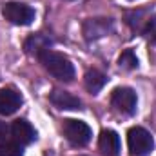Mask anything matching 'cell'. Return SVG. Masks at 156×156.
<instances>
[{
  "label": "cell",
  "instance_id": "1",
  "mask_svg": "<svg viewBox=\"0 0 156 156\" xmlns=\"http://www.w3.org/2000/svg\"><path fill=\"white\" fill-rule=\"evenodd\" d=\"M40 64L44 66V69L53 75L56 80L60 82H73L75 78V66L71 64V60L62 55V53H56L53 49H47L44 51L42 55L38 56Z\"/></svg>",
  "mask_w": 156,
  "mask_h": 156
},
{
  "label": "cell",
  "instance_id": "14",
  "mask_svg": "<svg viewBox=\"0 0 156 156\" xmlns=\"http://www.w3.org/2000/svg\"><path fill=\"white\" fill-rule=\"evenodd\" d=\"M118 66H120L122 69H127V71H133V69L138 67V58H136V55L133 53V49H125V51L120 55Z\"/></svg>",
  "mask_w": 156,
  "mask_h": 156
},
{
  "label": "cell",
  "instance_id": "10",
  "mask_svg": "<svg viewBox=\"0 0 156 156\" xmlns=\"http://www.w3.org/2000/svg\"><path fill=\"white\" fill-rule=\"evenodd\" d=\"M11 134H13L15 142L22 144V145H27L37 140V131L27 120H15L11 125Z\"/></svg>",
  "mask_w": 156,
  "mask_h": 156
},
{
  "label": "cell",
  "instance_id": "11",
  "mask_svg": "<svg viewBox=\"0 0 156 156\" xmlns=\"http://www.w3.org/2000/svg\"><path fill=\"white\" fill-rule=\"evenodd\" d=\"M98 147L105 156H118L120 154V136L111 129H104L98 138Z\"/></svg>",
  "mask_w": 156,
  "mask_h": 156
},
{
  "label": "cell",
  "instance_id": "6",
  "mask_svg": "<svg viewBox=\"0 0 156 156\" xmlns=\"http://www.w3.org/2000/svg\"><path fill=\"white\" fill-rule=\"evenodd\" d=\"M136 104L138 96L131 87H116L111 94V105L122 115H134L136 113Z\"/></svg>",
  "mask_w": 156,
  "mask_h": 156
},
{
  "label": "cell",
  "instance_id": "15",
  "mask_svg": "<svg viewBox=\"0 0 156 156\" xmlns=\"http://www.w3.org/2000/svg\"><path fill=\"white\" fill-rule=\"evenodd\" d=\"M0 156H24L22 144H18V142H2L0 144Z\"/></svg>",
  "mask_w": 156,
  "mask_h": 156
},
{
  "label": "cell",
  "instance_id": "2",
  "mask_svg": "<svg viewBox=\"0 0 156 156\" xmlns=\"http://www.w3.org/2000/svg\"><path fill=\"white\" fill-rule=\"evenodd\" d=\"M127 147L131 156H149L154 149V138L147 129L136 125L127 133Z\"/></svg>",
  "mask_w": 156,
  "mask_h": 156
},
{
  "label": "cell",
  "instance_id": "4",
  "mask_svg": "<svg viewBox=\"0 0 156 156\" xmlns=\"http://www.w3.org/2000/svg\"><path fill=\"white\" fill-rule=\"evenodd\" d=\"M2 15L15 26H29L35 20V9L22 2H5L2 5Z\"/></svg>",
  "mask_w": 156,
  "mask_h": 156
},
{
  "label": "cell",
  "instance_id": "12",
  "mask_svg": "<svg viewBox=\"0 0 156 156\" xmlns=\"http://www.w3.org/2000/svg\"><path fill=\"white\" fill-rule=\"evenodd\" d=\"M51 45H53V38L47 33H35V35H31L29 38L26 40V44H24L26 51L29 55H35V56H40Z\"/></svg>",
  "mask_w": 156,
  "mask_h": 156
},
{
  "label": "cell",
  "instance_id": "9",
  "mask_svg": "<svg viewBox=\"0 0 156 156\" xmlns=\"http://www.w3.org/2000/svg\"><path fill=\"white\" fill-rule=\"evenodd\" d=\"M49 100L55 107L64 109V111H78L82 109V100L76 98L75 94L62 91V89H53V93L49 94Z\"/></svg>",
  "mask_w": 156,
  "mask_h": 156
},
{
  "label": "cell",
  "instance_id": "16",
  "mask_svg": "<svg viewBox=\"0 0 156 156\" xmlns=\"http://www.w3.org/2000/svg\"><path fill=\"white\" fill-rule=\"evenodd\" d=\"M5 134H7V125H5V122L0 120V138H4Z\"/></svg>",
  "mask_w": 156,
  "mask_h": 156
},
{
  "label": "cell",
  "instance_id": "7",
  "mask_svg": "<svg viewBox=\"0 0 156 156\" xmlns=\"http://www.w3.org/2000/svg\"><path fill=\"white\" fill-rule=\"evenodd\" d=\"M113 31H115V20L113 18H104V16L102 18H87L82 26V33H83L87 42L104 38Z\"/></svg>",
  "mask_w": 156,
  "mask_h": 156
},
{
  "label": "cell",
  "instance_id": "8",
  "mask_svg": "<svg viewBox=\"0 0 156 156\" xmlns=\"http://www.w3.org/2000/svg\"><path fill=\"white\" fill-rule=\"evenodd\" d=\"M22 105V94L15 87H4L0 89V115L7 116L20 109Z\"/></svg>",
  "mask_w": 156,
  "mask_h": 156
},
{
  "label": "cell",
  "instance_id": "3",
  "mask_svg": "<svg viewBox=\"0 0 156 156\" xmlns=\"http://www.w3.org/2000/svg\"><path fill=\"white\" fill-rule=\"evenodd\" d=\"M62 129H64V134H66L67 142H69L71 145H75V147H83V145H87L89 140H91V136H93L91 127H89L85 122H82V120L67 118V120H64Z\"/></svg>",
  "mask_w": 156,
  "mask_h": 156
},
{
  "label": "cell",
  "instance_id": "13",
  "mask_svg": "<svg viewBox=\"0 0 156 156\" xmlns=\"http://www.w3.org/2000/svg\"><path fill=\"white\" fill-rule=\"evenodd\" d=\"M107 83V76L98 69H87L83 75V85L91 94H98Z\"/></svg>",
  "mask_w": 156,
  "mask_h": 156
},
{
  "label": "cell",
  "instance_id": "5",
  "mask_svg": "<svg viewBox=\"0 0 156 156\" xmlns=\"http://www.w3.org/2000/svg\"><path fill=\"white\" fill-rule=\"evenodd\" d=\"M125 22L127 26L140 35H149L153 31V27L156 26V18L153 9H133L125 13Z\"/></svg>",
  "mask_w": 156,
  "mask_h": 156
}]
</instances>
